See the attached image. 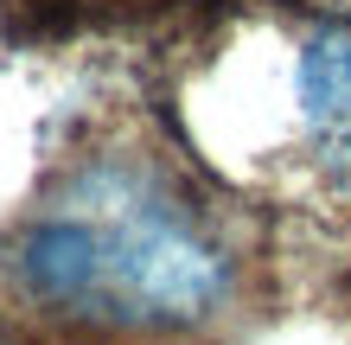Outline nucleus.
Segmentation results:
<instances>
[{
    "instance_id": "nucleus-1",
    "label": "nucleus",
    "mask_w": 351,
    "mask_h": 345,
    "mask_svg": "<svg viewBox=\"0 0 351 345\" xmlns=\"http://www.w3.org/2000/svg\"><path fill=\"white\" fill-rule=\"evenodd\" d=\"M0 288L58 326L173 339L237 307L243 250L179 173L141 154H96L7 230Z\"/></svg>"
},
{
    "instance_id": "nucleus-2",
    "label": "nucleus",
    "mask_w": 351,
    "mask_h": 345,
    "mask_svg": "<svg viewBox=\"0 0 351 345\" xmlns=\"http://www.w3.org/2000/svg\"><path fill=\"white\" fill-rule=\"evenodd\" d=\"M300 121L319 160L351 186V26H319L300 51Z\"/></svg>"
}]
</instances>
